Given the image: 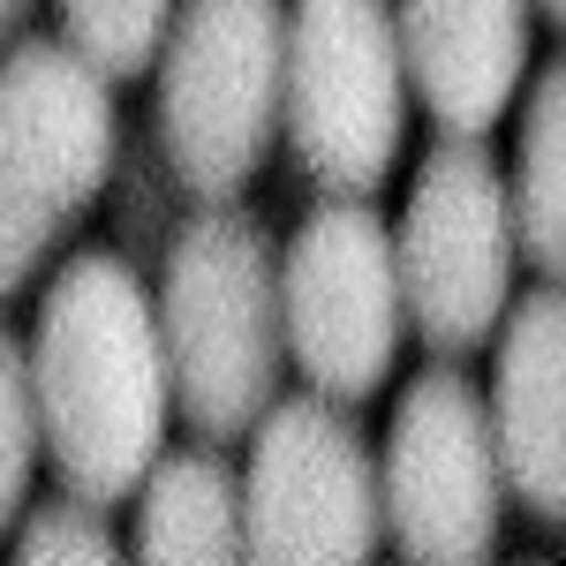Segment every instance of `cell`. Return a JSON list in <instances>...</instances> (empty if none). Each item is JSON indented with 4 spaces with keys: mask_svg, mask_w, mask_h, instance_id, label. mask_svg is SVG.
I'll return each mask as SVG.
<instances>
[{
    "mask_svg": "<svg viewBox=\"0 0 566 566\" xmlns=\"http://www.w3.org/2000/svg\"><path fill=\"white\" fill-rule=\"evenodd\" d=\"M31 386H39L45 461L69 499L122 506L167 461V333L159 295L114 250H76L45 280L31 325Z\"/></svg>",
    "mask_w": 566,
    "mask_h": 566,
    "instance_id": "cell-1",
    "label": "cell"
},
{
    "mask_svg": "<svg viewBox=\"0 0 566 566\" xmlns=\"http://www.w3.org/2000/svg\"><path fill=\"white\" fill-rule=\"evenodd\" d=\"M159 333L175 416L205 446L258 431L280 408L287 317H280V242L242 205H205L175 234L159 272Z\"/></svg>",
    "mask_w": 566,
    "mask_h": 566,
    "instance_id": "cell-2",
    "label": "cell"
},
{
    "mask_svg": "<svg viewBox=\"0 0 566 566\" xmlns=\"http://www.w3.org/2000/svg\"><path fill=\"white\" fill-rule=\"evenodd\" d=\"M287 122V0H181L159 45V144L205 205L258 181Z\"/></svg>",
    "mask_w": 566,
    "mask_h": 566,
    "instance_id": "cell-3",
    "label": "cell"
},
{
    "mask_svg": "<svg viewBox=\"0 0 566 566\" xmlns=\"http://www.w3.org/2000/svg\"><path fill=\"white\" fill-rule=\"evenodd\" d=\"M392 250H400L408 325L438 363L499 340V325L514 310V272H522V227H514L506 167L469 136H438L416 167Z\"/></svg>",
    "mask_w": 566,
    "mask_h": 566,
    "instance_id": "cell-4",
    "label": "cell"
},
{
    "mask_svg": "<svg viewBox=\"0 0 566 566\" xmlns=\"http://www.w3.org/2000/svg\"><path fill=\"white\" fill-rule=\"evenodd\" d=\"M408 53L392 0H287V151L325 197H370L408 136Z\"/></svg>",
    "mask_w": 566,
    "mask_h": 566,
    "instance_id": "cell-5",
    "label": "cell"
},
{
    "mask_svg": "<svg viewBox=\"0 0 566 566\" xmlns=\"http://www.w3.org/2000/svg\"><path fill=\"white\" fill-rule=\"evenodd\" d=\"M378 491H386V536L408 566H499L506 469L491 408L453 363H431L400 386Z\"/></svg>",
    "mask_w": 566,
    "mask_h": 566,
    "instance_id": "cell-6",
    "label": "cell"
},
{
    "mask_svg": "<svg viewBox=\"0 0 566 566\" xmlns=\"http://www.w3.org/2000/svg\"><path fill=\"white\" fill-rule=\"evenodd\" d=\"M242 469L250 566H378L386 491L355 416L325 392H295L264 416Z\"/></svg>",
    "mask_w": 566,
    "mask_h": 566,
    "instance_id": "cell-7",
    "label": "cell"
},
{
    "mask_svg": "<svg viewBox=\"0 0 566 566\" xmlns=\"http://www.w3.org/2000/svg\"><path fill=\"white\" fill-rule=\"evenodd\" d=\"M280 317H287V355L325 400H370L386 386L400 333H408V295H400V250L386 219L363 197H325L280 250Z\"/></svg>",
    "mask_w": 566,
    "mask_h": 566,
    "instance_id": "cell-8",
    "label": "cell"
},
{
    "mask_svg": "<svg viewBox=\"0 0 566 566\" xmlns=\"http://www.w3.org/2000/svg\"><path fill=\"white\" fill-rule=\"evenodd\" d=\"M0 144L53 227L84 219L122 151L114 76L69 39H15L0 61Z\"/></svg>",
    "mask_w": 566,
    "mask_h": 566,
    "instance_id": "cell-9",
    "label": "cell"
},
{
    "mask_svg": "<svg viewBox=\"0 0 566 566\" xmlns=\"http://www.w3.org/2000/svg\"><path fill=\"white\" fill-rule=\"evenodd\" d=\"M408 84L438 136H483L506 122L528 76V15L536 0H392Z\"/></svg>",
    "mask_w": 566,
    "mask_h": 566,
    "instance_id": "cell-10",
    "label": "cell"
},
{
    "mask_svg": "<svg viewBox=\"0 0 566 566\" xmlns=\"http://www.w3.org/2000/svg\"><path fill=\"white\" fill-rule=\"evenodd\" d=\"M491 438L506 499L536 522H566V287L514 295L491 363Z\"/></svg>",
    "mask_w": 566,
    "mask_h": 566,
    "instance_id": "cell-11",
    "label": "cell"
},
{
    "mask_svg": "<svg viewBox=\"0 0 566 566\" xmlns=\"http://www.w3.org/2000/svg\"><path fill=\"white\" fill-rule=\"evenodd\" d=\"M129 566H250L242 476L219 446H175L136 491Z\"/></svg>",
    "mask_w": 566,
    "mask_h": 566,
    "instance_id": "cell-12",
    "label": "cell"
},
{
    "mask_svg": "<svg viewBox=\"0 0 566 566\" xmlns=\"http://www.w3.org/2000/svg\"><path fill=\"white\" fill-rule=\"evenodd\" d=\"M514 227H522V264L544 272V287H566V53L536 69L522 98Z\"/></svg>",
    "mask_w": 566,
    "mask_h": 566,
    "instance_id": "cell-13",
    "label": "cell"
},
{
    "mask_svg": "<svg viewBox=\"0 0 566 566\" xmlns=\"http://www.w3.org/2000/svg\"><path fill=\"white\" fill-rule=\"evenodd\" d=\"M181 0H61V39L91 53L114 84L159 69V45L175 31Z\"/></svg>",
    "mask_w": 566,
    "mask_h": 566,
    "instance_id": "cell-14",
    "label": "cell"
},
{
    "mask_svg": "<svg viewBox=\"0 0 566 566\" xmlns=\"http://www.w3.org/2000/svg\"><path fill=\"white\" fill-rule=\"evenodd\" d=\"M45 461L39 431V386H31V348L0 325V536L31 514V476Z\"/></svg>",
    "mask_w": 566,
    "mask_h": 566,
    "instance_id": "cell-15",
    "label": "cell"
},
{
    "mask_svg": "<svg viewBox=\"0 0 566 566\" xmlns=\"http://www.w3.org/2000/svg\"><path fill=\"white\" fill-rule=\"evenodd\" d=\"M8 566H129V552H122V536L106 522V506H84V499L61 491V499L23 514Z\"/></svg>",
    "mask_w": 566,
    "mask_h": 566,
    "instance_id": "cell-16",
    "label": "cell"
},
{
    "mask_svg": "<svg viewBox=\"0 0 566 566\" xmlns=\"http://www.w3.org/2000/svg\"><path fill=\"white\" fill-rule=\"evenodd\" d=\"M53 242H61V227L39 212V197H31L23 167H15L8 144H0V303L23 295V287L39 280V264H45Z\"/></svg>",
    "mask_w": 566,
    "mask_h": 566,
    "instance_id": "cell-17",
    "label": "cell"
},
{
    "mask_svg": "<svg viewBox=\"0 0 566 566\" xmlns=\"http://www.w3.org/2000/svg\"><path fill=\"white\" fill-rule=\"evenodd\" d=\"M23 15H31V0H0V39H15V31H23Z\"/></svg>",
    "mask_w": 566,
    "mask_h": 566,
    "instance_id": "cell-18",
    "label": "cell"
},
{
    "mask_svg": "<svg viewBox=\"0 0 566 566\" xmlns=\"http://www.w3.org/2000/svg\"><path fill=\"white\" fill-rule=\"evenodd\" d=\"M536 8H544V15H552V23L566 31V0H536Z\"/></svg>",
    "mask_w": 566,
    "mask_h": 566,
    "instance_id": "cell-19",
    "label": "cell"
},
{
    "mask_svg": "<svg viewBox=\"0 0 566 566\" xmlns=\"http://www.w3.org/2000/svg\"><path fill=\"white\" fill-rule=\"evenodd\" d=\"M514 566H544V559H514Z\"/></svg>",
    "mask_w": 566,
    "mask_h": 566,
    "instance_id": "cell-20",
    "label": "cell"
}]
</instances>
